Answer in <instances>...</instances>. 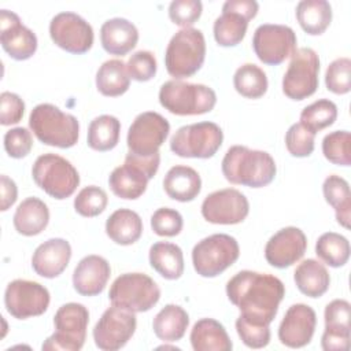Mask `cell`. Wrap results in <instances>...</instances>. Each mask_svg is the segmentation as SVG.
<instances>
[{"instance_id": "1", "label": "cell", "mask_w": 351, "mask_h": 351, "mask_svg": "<svg viewBox=\"0 0 351 351\" xmlns=\"http://www.w3.org/2000/svg\"><path fill=\"white\" fill-rule=\"evenodd\" d=\"M228 299L250 321L270 325L285 295L280 278L267 273L241 270L226 282Z\"/></svg>"}, {"instance_id": "2", "label": "cell", "mask_w": 351, "mask_h": 351, "mask_svg": "<svg viewBox=\"0 0 351 351\" xmlns=\"http://www.w3.org/2000/svg\"><path fill=\"white\" fill-rule=\"evenodd\" d=\"M221 169L230 184L248 188L269 185L277 173L276 162L269 152L245 145L230 147L222 159Z\"/></svg>"}, {"instance_id": "3", "label": "cell", "mask_w": 351, "mask_h": 351, "mask_svg": "<svg viewBox=\"0 0 351 351\" xmlns=\"http://www.w3.org/2000/svg\"><path fill=\"white\" fill-rule=\"evenodd\" d=\"M29 128L43 144L58 148L75 145L80 136L78 119L51 103L37 104L32 110Z\"/></svg>"}, {"instance_id": "4", "label": "cell", "mask_w": 351, "mask_h": 351, "mask_svg": "<svg viewBox=\"0 0 351 351\" xmlns=\"http://www.w3.org/2000/svg\"><path fill=\"white\" fill-rule=\"evenodd\" d=\"M204 59L206 40L202 30L186 27L170 38L165 53V66L174 80H182L196 74Z\"/></svg>"}, {"instance_id": "5", "label": "cell", "mask_w": 351, "mask_h": 351, "mask_svg": "<svg viewBox=\"0 0 351 351\" xmlns=\"http://www.w3.org/2000/svg\"><path fill=\"white\" fill-rule=\"evenodd\" d=\"M159 103L174 115H200L215 107L217 95L203 84L170 80L159 89Z\"/></svg>"}, {"instance_id": "6", "label": "cell", "mask_w": 351, "mask_h": 351, "mask_svg": "<svg viewBox=\"0 0 351 351\" xmlns=\"http://www.w3.org/2000/svg\"><path fill=\"white\" fill-rule=\"evenodd\" d=\"M32 177L40 189L58 200L70 197L80 185L77 169L56 154L40 155L33 163Z\"/></svg>"}, {"instance_id": "7", "label": "cell", "mask_w": 351, "mask_h": 351, "mask_svg": "<svg viewBox=\"0 0 351 351\" xmlns=\"http://www.w3.org/2000/svg\"><path fill=\"white\" fill-rule=\"evenodd\" d=\"M108 299L112 306L132 313H145L159 302L160 289L144 273H123L111 284Z\"/></svg>"}, {"instance_id": "8", "label": "cell", "mask_w": 351, "mask_h": 351, "mask_svg": "<svg viewBox=\"0 0 351 351\" xmlns=\"http://www.w3.org/2000/svg\"><path fill=\"white\" fill-rule=\"evenodd\" d=\"M240 255L237 240L225 233H215L197 241L192 250V263L196 273L213 278L230 267Z\"/></svg>"}, {"instance_id": "9", "label": "cell", "mask_w": 351, "mask_h": 351, "mask_svg": "<svg viewBox=\"0 0 351 351\" xmlns=\"http://www.w3.org/2000/svg\"><path fill=\"white\" fill-rule=\"evenodd\" d=\"M89 324V311L81 303H66L53 317L55 333L41 346L44 351H78L82 348Z\"/></svg>"}, {"instance_id": "10", "label": "cell", "mask_w": 351, "mask_h": 351, "mask_svg": "<svg viewBox=\"0 0 351 351\" xmlns=\"http://www.w3.org/2000/svg\"><path fill=\"white\" fill-rule=\"evenodd\" d=\"M223 141L222 129L214 122H197L181 126L170 138V149L181 158L208 159Z\"/></svg>"}, {"instance_id": "11", "label": "cell", "mask_w": 351, "mask_h": 351, "mask_svg": "<svg viewBox=\"0 0 351 351\" xmlns=\"http://www.w3.org/2000/svg\"><path fill=\"white\" fill-rule=\"evenodd\" d=\"M319 58L311 48H299L291 56L289 66L282 77V92L292 100H304L318 88Z\"/></svg>"}, {"instance_id": "12", "label": "cell", "mask_w": 351, "mask_h": 351, "mask_svg": "<svg viewBox=\"0 0 351 351\" xmlns=\"http://www.w3.org/2000/svg\"><path fill=\"white\" fill-rule=\"evenodd\" d=\"M170 132L169 121L155 111L138 114L128 130L126 144L130 154L137 156H151L159 148Z\"/></svg>"}, {"instance_id": "13", "label": "cell", "mask_w": 351, "mask_h": 351, "mask_svg": "<svg viewBox=\"0 0 351 351\" xmlns=\"http://www.w3.org/2000/svg\"><path fill=\"white\" fill-rule=\"evenodd\" d=\"M295 32L285 25L263 23L258 26L252 37V48L258 59L269 66L281 64L296 51Z\"/></svg>"}, {"instance_id": "14", "label": "cell", "mask_w": 351, "mask_h": 351, "mask_svg": "<svg viewBox=\"0 0 351 351\" xmlns=\"http://www.w3.org/2000/svg\"><path fill=\"white\" fill-rule=\"evenodd\" d=\"M49 302V291L36 281L14 280L4 292V306L8 314L16 319H27L44 314Z\"/></svg>"}, {"instance_id": "15", "label": "cell", "mask_w": 351, "mask_h": 351, "mask_svg": "<svg viewBox=\"0 0 351 351\" xmlns=\"http://www.w3.org/2000/svg\"><path fill=\"white\" fill-rule=\"evenodd\" d=\"M136 313L112 306L108 307L93 328V340L103 351H117L126 346L136 332Z\"/></svg>"}, {"instance_id": "16", "label": "cell", "mask_w": 351, "mask_h": 351, "mask_svg": "<svg viewBox=\"0 0 351 351\" xmlns=\"http://www.w3.org/2000/svg\"><path fill=\"white\" fill-rule=\"evenodd\" d=\"M51 40L70 53L81 55L93 45V29L78 14L63 11L56 14L49 22Z\"/></svg>"}, {"instance_id": "17", "label": "cell", "mask_w": 351, "mask_h": 351, "mask_svg": "<svg viewBox=\"0 0 351 351\" xmlns=\"http://www.w3.org/2000/svg\"><path fill=\"white\" fill-rule=\"evenodd\" d=\"M250 213L248 199L234 188H225L207 195L202 203L203 218L215 225H236Z\"/></svg>"}, {"instance_id": "18", "label": "cell", "mask_w": 351, "mask_h": 351, "mask_svg": "<svg viewBox=\"0 0 351 351\" xmlns=\"http://www.w3.org/2000/svg\"><path fill=\"white\" fill-rule=\"evenodd\" d=\"M307 248V237L302 229L287 226L274 233L265 247V259L277 269H285L302 259Z\"/></svg>"}, {"instance_id": "19", "label": "cell", "mask_w": 351, "mask_h": 351, "mask_svg": "<svg viewBox=\"0 0 351 351\" xmlns=\"http://www.w3.org/2000/svg\"><path fill=\"white\" fill-rule=\"evenodd\" d=\"M0 43L8 56L15 60H26L37 51L36 34L8 10L0 11Z\"/></svg>"}, {"instance_id": "20", "label": "cell", "mask_w": 351, "mask_h": 351, "mask_svg": "<svg viewBox=\"0 0 351 351\" xmlns=\"http://www.w3.org/2000/svg\"><path fill=\"white\" fill-rule=\"evenodd\" d=\"M315 326L317 314L310 306L304 303L292 304L278 326V340L289 348L304 347L311 341Z\"/></svg>"}, {"instance_id": "21", "label": "cell", "mask_w": 351, "mask_h": 351, "mask_svg": "<svg viewBox=\"0 0 351 351\" xmlns=\"http://www.w3.org/2000/svg\"><path fill=\"white\" fill-rule=\"evenodd\" d=\"M111 276L110 263L100 255H86L73 271V287L82 296L101 293Z\"/></svg>"}, {"instance_id": "22", "label": "cell", "mask_w": 351, "mask_h": 351, "mask_svg": "<svg viewBox=\"0 0 351 351\" xmlns=\"http://www.w3.org/2000/svg\"><path fill=\"white\" fill-rule=\"evenodd\" d=\"M71 258V245L64 239H49L33 252L32 267L40 277L55 278L60 276Z\"/></svg>"}, {"instance_id": "23", "label": "cell", "mask_w": 351, "mask_h": 351, "mask_svg": "<svg viewBox=\"0 0 351 351\" xmlns=\"http://www.w3.org/2000/svg\"><path fill=\"white\" fill-rule=\"evenodd\" d=\"M137 27L125 18L107 19L100 27L101 47L110 55L123 56L137 45Z\"/></svg>"}, {"instance_id": "24", "label": "cell", "mask_w": 351, "mask_h": 351, "mask_svg": "<svg viewBox=\"0 0 351 351\" xmlns=\"http://www.w3.org/2000/svg\"><path fill=\"white\" fill-rule=\"evenodd\" d=\"M166 195L177 202H192L202 191V178L199 173L185 165H176L163 178Z\"/></svg>"}, {"instance_id": "25", "label": "cell", "mask_w": 351, "mask_h": 351, "mask_svg": "<svg viewBox=\"0 0 351 351\" xmlns=\"http://www.w3.org/2000/svg\"><path fill=\"white\" fill-rule=\"evenodd\" d=\"M189 340L195 351H230L233 348L225 326L214 318L199 319L191 330Z\"/></svg>"}, {"instance_id": "26", "label": "cell", "mask_w": 351, "mask_h": 351, "mask_svg": "<svg viewBox=\"0 0 351 351\" xmlns=\"http://www.w3.org/2000/svg\"><path fill=\"white\" fill-rule=\"evenodd\" d=\"M14 228L22 236L40 234L49 222L48 206L38 197H26L15 210Z\"/></svg>"}, {"instance_id": "27", "label": "cell", "mask_w": 351, "mask_h": 351, "mask_svg": "<svg viewBox=\"0 0 351 351\" xmlns=\"http://www.w3.org/2000/svg\"><path fill=\"white\" fill-rule=\"evenodd\" d=\"M148 181L149 178L144 171L129 162L115 167L108 177V185L112 193L125 200L138 199L145 192Z\"/></svg>"}, {"instance_id": "28", "label": "cell", "mask_w": 351, "mask_h": 351, "mask_svg": "<svg viewBox=\"0 0 351 351\" xmlns=\"http://www.w3.org/2000/svg\"><path fill=\"white\" fill-rule=\"evenodd\" d=\"M298 289L308 298H321L330 285V276L324 263L317 259H306L300 262L293 273Z\"/></svg>"}, {"instance_id": "29", "label": "cell", "mask_w": 351, "mask_h": 351, "mask_svg": "<svg viewBox=\"0 0 351 351\" xmlns=\"http://www.w3.org/2000/svg\"><path fill=\"white\" fill-rule=\"evenodd\" d=\"M106 233L115 244L130 245L141 237L143 221L136 211L118 208L107 218Z\"/></svg>"}, {"instance_id": "30", "label": "cell", "mask_w": 351, "mask_h": 351, "mask_svg": "<svg viewBox=\"0 0 351 351\" xmlns=\"http://www.w3.org/2000/svg\"><path fill=\"white\" fill-rule=\"evenodd\" d=\"M151 267L166 280H178L184 273L182 250L169 241H158L149 248Z\"/></svg>"}, {"instance_id": "31", "label": "cell", "mask_w": 351, "mask_h": 351, "mask_svg": "<svg viewBox=\"0 0 351 351\" xmlns=\"http://www.w3.org/2000/svg\"><path fill=\"white\" fill-rule=\"evenodd\" d=\"M189 325L188 313L178 304H166L154 318L152 329L162 341H178Z\"/></svg>"}, {"instance_id": "32", "label": "cell", "mask_w": 351, "mask_h": 351, "mask_svg": "<svg viewBox=\"0 0 351 351\" xmlns=\"http://www.w3.org/2000/svg\"><path fill=\"white\" fill-rule=\"evenodd\" d=\"M248 18L236 10L222 5V14L215 19L214 38L221 47H236L243 41L248 27Z\"/></svg>"}, {"instance_id": "33", "label": "cell", "mask_w": 351, "mask_h": 351, "mask_svg": "<svg viewBox=\"0 0 351 351\" xmlns=\"http://www.w3.org/2000/svg\"><path fill=\"white\" fill-rule=\"evenodd\" d=\"M296 19L307 34L319 36L332 22V7L326 0H302L296 5Z\"/></svg>"}, {"instance_id": "34", "label": "cell", "mask_w": 351, "mask_h": 351, "mask_svg": "<svg viewBox=\"0 0 351 351\" xmlns=\"http://www.w3.org/2000/svg\"><path fill=\"white\" fill-rule=\"evenodd\" d=\"M130 86V75L126 63L121 59L106 60L96 73V88L103 96L117 97Z\"/></svg>"}, {"instance_id": "35", "label": "cell", "mask_w": 351, "mask_h": 351, "mask_svg": "<svg viewBox=\"0 0 351 351\" xmlns=\"http://www.w3.org/2000/svg\"><path fill=\"white\" fill-rule=\"evenodd\" d=\"M322 192L326 203L335 208L337 222L348 229L351 218V193L348 182L340 176H328L322 184Z\"/></svg>"}, {"instance_id": "36", "label": "cell", "mask_w": 351, "mask_h": 351, "mask_svg": "<svg viewBox=\"0 0 351 351\" xmlns=\"http://www.w3.org/2000/svg\"><path fill=\"white\" fill-rule=\"evenodd\" d=\"M121 122L117 117L103 114L93 118L88 126V145L99 152L111 151L119 141Z\"/></svg>"}, {"instance_id": "37", "label": "cell", "mask_w": 351, "mask_h": 351, "mask_svg": "<svg viewBox=\"0 0 351 351\" xmlns=\"http://www.w3.org/2000/svg\"><path fill=\"white\" fill-rule=\"evenodd\" d=\"M233 86L236 92L247 99L262 97L269 86L266 73L254 63L241 64L233 75Z\"/></svg>"}, {"instance_id": "38", "label": "cell", "mask_w": 351, "mask_h": 351, "mask_svg": "<svg viewBox=\"0 0 351 351\" xmlns=\"http://www.w3.org/2000/svg\"><path fill=\"white\" fill-rule=\"evenodd\" d=\"M315 254L330 267H341L350 258V241L336 232L322 233L315 243Z\"/></svg>"}, {"instance_id": "39", "label": "cell", "mask_w": 351, "mask_h": 351, "mask_svg": "<svg viewBox=\"0 0 351 351\" xmlns=\"http://www.w3.org/2000/svg\"><path fill=\"white\" fill-rule=\"evenodd\" d=\"M337 118V106L329 99H319L300 112V123L310 129L313 133L330 126Z\"/></svg>"}, {"instance_id": "40", "label": "cell", "mask_w": 351, "mask_h": 351, "mask_svg": "<svg viewBox=\"0 0 351 351\" xmlns=\"http://www.w3.org/2000/svg\"><path fill=\"white\" fill-rule=\"evenodd\" d=\"M322 154L333 165H351V134L347 130H335L322 140Z\"/></svg>"}, {"instance_id": "41", "label": "cell", "mask_w": 351, "mask_h": 351, "mask_svg": "<svg viewBox=\"0 0 351 351\" xmlns=\"http://www.w3.org/2000/svg\"><path fill=\"white\" fill-rule=\"evenodd\" d=\"M108 203V196L104 189L96 185L82 188L74 197V210L82 217H97L100 215Z\"/></svg>"}, {"instance_id": "42", "label": "cell", "mask_w": 351, "mask_h": 351, "mask_svg": "<svg viewBox=\"0 0 351 351\" xmlns=\"http://www.w3.org/2000/svg\"><path fill=\"white\" fill-rule=\"evenodd\" d=\"M315 133L307 129L300 122L293 123L285 133V147L295 158L310 156L314 151Z\"/></svg>"}, {"instance_id": "43", "label": "cell", "mask_w": 351, "mask_h": 351, "mask_svg": "<svg viewBox=\"0 0 351 351\" xmlns=\"http://www.w3.org/2000/svg\"><path fill=\"white\" fill-rule=\"evenodd\" d=\"M325 85L336 95H346L351 89V60L348 58L335 59L325 71Z\"/></svg>"}, {"instance_id": "44", "label": "cell", "mask_w": 351, "mask_h": 351, "mask_svg": "<svg viewBox=\"0 0 351 351\" xmlns=\"http://www.w3.org/2000/svg\"><path fill=\"white\" fill-rule=\"evenodd\" d=\"M236 330L241 341L250 348H263L270 341L269 325L250 321L243 315L236 319Z\"/></svg>"}, {"instance_id": "45", "label": "cell", "mask_w": 351, "mask_h": 351, "mask_svg": "<svg viewBox=\"0 0 351 351\" xmlns=\"http://www.w3.org/2000/svg\"><path fill=\"white\" fill-rule=\"evenodd\" d=\"M184 226L182 215L170 207H160L151 215V228L155 234L173 237L180 234Z\"/></svg>"}, {"instance_id": "46", "label": "cell", "mask_w": 351, "mask_h": 351, "mask_svg": "<svg viewBox=\"0 0 351 351\" xmlns=\"http://www.w3.org/2000/svg\"><path fill=\"white\" fill-rule=\"evenodd\" d=\"M202 11L203 4L199 0H174L169 5V18L174 25L186 29L200 18Z\"/></svg>"}, {"instance_id": "47", "label": "cell", "mask_w": 351, "mask_h": 351, "mask_svg": "<svg viewBox=\"0 0 351 351\" xmlns=\"http://www.w3.org/2000/svg\"><path fill=\"white\" fill-rule=\"evenodd\" d=\"M126 69L132 80L138 82L149 81L156 74V69H158L156 58L151 51H144V49L137 51L129 58L126 63Z\"/></svg>"}, {"instance_id": "48", "label": "cell", "mask_w": 351, "mask_h": 351, "mask_svg": "<svg viewBox=\"0 0 351 351\" xmlns=\"http://www.w3.org/2000/svg\"><path fill=\"white\" fill-rule=\"evenodd\" d=\"M4 149L8 156L22 159L27 156L33 148L32 133L26 128H14L4 134Z\"/></svg>"}, {"instance_id": "49", "label": "cell", "mask_w": 351, "mask_h": 351, "mask_svg": "<svg viewBox=\"0 0 351 351\" xmlns=\"http://www.w3.org/2000/svg\"><path fill=\"white\" fill-rule=\"evenodd\" d=\"M350 314L351 306L344 299H335L326 304L324 318H325V329L350 332Z\"/></svg>"}, {"instance_id": "50", "label": "cell", "mask_w": 351, "mask_h": 351, "mask_svg": "<svg viewBox=\"0 0 351 351\" xmlns=\"http://www.w3.org/2000/svg\"><path fill=\"white\" fill-rule=\"evenodd\" d=\"M0 123L3 126H10L18 123L25 112L23 100L12 92H3L0 95Z\"/></svg>"}, {"instance_id": "51", "label": "cell", "mask_w": 351, "mask_h": 351, "mask_svg": "<svg viewBox=\"0 0 351 351\" xmlns=\"http://www.w3.org/2000/svg\"><path fill=\"white\" fill-rule=\"evenodd\" d=\"M350 332L325 329L321 337V347L325 351H347L350 348Z\"/></svg>"}, {"instance_id": "52", "label": "cell", "mask_w": 351, "mask_h": 351, "mask_svg": "<svg viewBox=\"0 0 351 351\" xmlns=\"http://www.w3.org/2000/svg\"><path fill=\"white\" fill-rule=\"evenodd\" d=\"M125 162H129V163L137 166L151 180L156 174V171L159 169L160 155L158 152V154L151 155V156H137V155H133V154L128 152L126 158H125Z\"/></svg>"}, {"instance_id": "53", "label": "cell", "mask_w": 351, "mask_h": 351, "mask_svg": "<svg viewBox=\"0 0 351 351\" xmlns=\"http://www.w3.org/2000/svg\"><path fill=\"white\" fill-rule=\"evenodd\" d=\"M0 191H1V211H7L18 197V188L14 180H11L8 176L1 174L0 177Z\"/></svg>"}]
</instances>
